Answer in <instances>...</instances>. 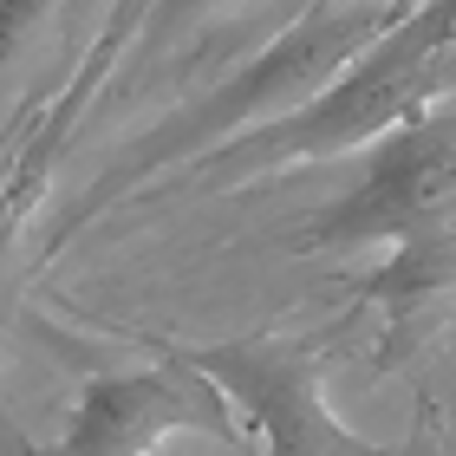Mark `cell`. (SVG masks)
I'll return each mask as SVG.
<instances>
[{
    "label": "cell",
    "mask_w": 456,
    "mask_h": 456,
    "mask_svg": "<svg viewBox=\"0 0 456 456\" xmlns=\"http://www.w3.org/2000/svg\"><path fill=\"white\" fill-rule=\"evenodd\" d=\"M411 7H418V0H314V7L287 13V27L267 39L248 66L216 78L196 105H183L163 124H151V131H143L131 151H124L111 170L72 202V216L59 222L53 241H72L78 228H92L98 216H111L124 196H137L151 176L190 163L196 151H209V143H222V137L255 131V124L287 118L294 105H306V98H314L320 86H333L352 59H359L391 20H404Z\"/></svg>",
    "instance_id": "6da1fadb"
},
{
    "label": "cell",
    "mask_w": 456,
    "mask_h": 456,
    "mask_svg": "<svg viewBox=\"0 0 456 456\" xmlns=\"http://www.w3.org/2000/svg\"><path fill=\"white\" fill-rule=\"evenodd\" d=\"M450 46H456V0H418L306 105L196 151L190 183L209 196H228V190H248V183H261L274 170L326 163V157H346L371 137L398 131L404 118L450 98Z\"/></svg>",
    "instance_id": "7a4b0ae2"
},
{
    "label": "cell",
    "mask_w": 456,
    "mask_h": 456,
    "mask_svg": "<svg viewBox=\"0 0 456 456\" xmlns=\"http://www.w3.org/2000/svg\"><path fill=\"white\" fill-rule=\"evenodd\" d=\"M450 170H456V124H450V105H430L379 143L359 190H346L333 209H320L294 248L300 255H346L365 241H404L424 228H444Z\"/></svg>",
    "instance_id": "3957f363"
},
{
    "label": "cell",
    "mask_w": 456,
    "mask_h": 456,
    "mask_svg": "<svg viewBox=\"0 0 456 456\" xmlns=\"http://www.w3.org/2000/svg\"><path fill=\"white\" fill-rule=\"evenodd\" d=\"M222 398L255 418L267 450H371V437L346 430L320 398V346L314 339H228V346H176Z\"/></svg>",
    "instance_id": "277c9868"
},
{
    "label": "cell",
    "mask_w": 456,
    "mask_h": 456,
    "mask_svg": "<svg viewBox=\"0 0 456 456\" xmlns=\"http://www.w3.org/2000/svg\"><path fill=\"white\" fill-rule=\"evenodd\" d=\"M176 430L216 444H241V418L228 398L183 359L176 346H163V365L151 371H118V379H92L66 424V450H157Z\"/></svg>",
    "instance_id": "5b68a950"
},
{
    "label": "cell",
    "mask_w": 456,
    "mask_h": 456,
    "mask_svg": "<svg viewBox=\"0 0 456 456\" xmlns=\"http://www.w3.org/2000/svg\"><path fill=\"white\" fill-rule=\"evenodd\" d=\"M143 7H151V0H111L105 20H98V33H92V46L78 53L72 78L53 92V105L33 118V131L20 137L13 183H7V196H0V235H7V228H13L20 216H27V202H33L39 190H46V176L59 170V163H66L72 137H78V124H86V111H92V98L111 86V72L124 66V53H131Z\"/></svg>",
    "instance_id": "8992f818"
},
{
    "label": "cell",
    "mask_w": 456,
    "mask_h": 456,
    "mask_svg": "<svg viewBox=\"0 0 456 456\" xmlns=\"http://www.w3.org/2000/svg\"><path fill=\"white\" fill-rule=\"evenodd\" d=\"M365 300L385 306V339H379L385 365L411 359L424 339H437L450 320V222L424 228V235H404L391 267L365 287Z\"/></svg>",
    "instance_id": "52a82bcc"
},
{
    "label": "cell",
    "mask_w": 456,
    "mask_h": 456,
    "mask_svg": "<svg viewBox=\"0 0 456 456\" xmlns=\"http://www.w3.org/2000/svg\"><path fill=\"white\" fill-rule=\"evenodd\" d=\"M274 7V0H151L137 20V39H131V53L137 59H196V53H228L235 46V33L248 39L261 27V13ZM287 7V0H281ZM124 53V59H131Z\"/></svg>",
    "instance_id": "ba28073f"
},
{
    "label": "cell",
    "mask_w": 456,
    "mask_h": 456,
    "mask_svg": "<svg viewBox=\"0 0 456 456\" xmlns=\"http://www.w3.org/2000/svg\"><path fill=\"white\" fill-rule=\"evenodd\" d=\"M78 13V0H0V124L20 105V78L39 66V53Z\"/></svg>",
    "instance_id": "9c48e42d"
},
{
    "label": "cell",
    "mask_w": 456,
    "mask_h": 456,
    "mask_svg": "<svg viewBox=\"0 0 456 456\" xmlns=\"http://www.w3.org/2000/svg\"><path fill=\"white\" fill-rule=\"evenodd\" d=\"M300 7H314V0H287V13H300Z\"/></svg>",
    "instance_id": "30bf717a"
}]
</instances>
